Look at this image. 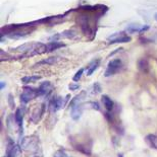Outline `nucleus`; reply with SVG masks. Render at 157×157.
<instances>
[{"label": "nucleus", "mask_w": 157, "mask_h": 157, "mask_svg": "<svg viewBox=\"0 0 157 157\" xmlns=\"http://www.w3.org/2000/svg\"><path fill=\"white\" fill-rule=\"evenodd\" d=\"M68 97H70V95H67L65 99L64 97H59V96L54 97V99L50 101V103H49V110H50V112L55 113V112H57L58 110L63 109V107L66 106Z\"/></svg>", "instance_id": "nucleus-1"}, {"label": "nucleus", "mask_w": 157, "mask_h": 157, "mask_svg": "<svg viewBox=\"0 0 157 157\" xmlns=\"http://www.w3.org/2000/svg\"><path fill=\"white\" fill-rule=\"evenodd\" d=\"M21 147L26 151H35L38 148V139L37 137L31 136V137H26L22 140V145Z\"/></svg>", "instance_id": "nucleus-2"}, {"label": "nucleus", "mask_w": 157, "mask_h": 157, "mask_svg": "<svg viewBox=\"0 0 157 157\" xmlns=\"http://www.w3.org/2000/svg\"><path fill=\"white\" fill-rule=\"evenodd\" d=\"M37 96H39L38 88L35 89V88L31 87H25L21 94V101L22 103H28L29 101L36 99Z\"/></svg>", "instance_id": "nucleus-3"}, {"label": "nucleus", "mask_w": 157, "mask_h": 157, "mask_svg": "<svg viewBox=\"0 0 157 157\" xmlns=\"http://www.w3.org/2000/svg\"><path fill=\"white\" fill-rule=\"evenodd\" d=\"M122 68V60L120 59H113L108 63L107 69L105 71V77H109L111 75L117 73Z\"/></svg>", "instance_id": "nucleus-4"}, {"label": "nucleus", "mask_w": 157, "mask_h": 157, "mask_svg": "<svg viewBox=\"0 0 157 157\" xmlns=\"http://www.w3.org/2000/svg\"><path fill=\"white\" fill-rule=\"evenodd\" d=\"M131 37L127 36L123 32H115V34L109 36L107 38V41L109 42V44H117V43H127V42H131Z\"/></svg>", "instance_id": "nucleus-5"}, {"label": "nucleus", "mask_w": 157, "mask_h": 157, "mask_svg": "<svg viewBox=\"0 0 157 157\" xmlns=\"http://www.w3.org/2000/svg\"><path fill=\"white\" fill-rule=\"evenodd\" d=\"M44 110H45V104H44V103L39 104V106H37L36 107H34V110H32L30 120H31L34 124H37V123L39 122V121L41 120L42 114H44Z\"/></svg>", "instance_id": "nucleus-6"}, {"label": "nucleus", "mask_w": 157, "mask_h": 157, "mask_svg": "<svg viewBox=\"0 0 157 157\" xmlns=\"http://www.w3.org/2000/svg\"><path fill=\"white\" fill-rule=\"evenodd\" d=\"M76 37V32L74 31H70V29H66L62 32H59L57 35H54L52 36L50 38L51 41H57V40H60V39H74Z\"/></svg>", "instance_id": "nucleus-7"}, {"label": "nucleus", "mask_w": 157, "mask_h": 157, "mask_svg": "<svg viewBox=\"0 0 157 157\" xmlns=\"http://www.w3.org/2000/svg\"><path fill=\"white\" fill-rule=\"evenodd\" d=\"M51 90H52V84L49 82V81H45V82L42 83L38 88L39 96L48 95V94L51 92Z\"/></svg>", "instance_id": "nucleus-8"}, {"label": "nucleus", "mask_w": 157, "mask_h": 157, "mask_svg": "<svg viewBox=\"0 0 157 157\" xmlns=\"http://www.w3.org/2000/svg\"><path fill=\"white\" fill-rule=\"evenodd\" d=\"M83 104H77V106L71 107V110H70V117L73 118L74 121H78L80 120V118L83 114Z\"/></svg>", "instance_id": "nucleus-9"}, {"label": "nucleus", "mask_w": 157, "mask_h": 157, "mask_svg": "<svg viewBox=\"0 0 157 157\" xmlns=\"http://www.w3.org/2000/svg\"><path fill=\"white\" fill-rule=\"evenodd\" d=\"M62 47H65V44L60 43V42H58V41L49 42L48 44L45 45V53H49V52L57 50V49L62 48Z\"/></svg>", "instance_id": "nucleus-10"}, {"label": "nucleus", "mask_w": 157, "mask_h": 157, "mask_svg": "<svg viewBox=\"0 0 157 157\" xmlns=\"http://www.w3.org/2000/svg\"><path fill=\"white\" fill-rule=\"evenodd\" d=\"M101 100H102L103 106L106 109V110H108V112H111V110H113L114 103H113V101L111 100L110 97H108L107 95H102V97H101Z\"/></svg>", "instance_id": "nucleus-11"}, {"label": "nucleus", "mask_w": 157, "mask_h": 157, "mask_svg": "<svg viewBox=\"0 0 157 157\" xmlns=\"http://www.w3.org/2000/svg\"><path fill=\"white\" fill-rule=\"evenodd\" d=\"M24 114H25V110H22V109H18L14 114L15 120L19 125V127H21V130H22V119H24Z\"/></svg>", "instance_id": "nucleus-12"}, {"label": "nucleus", "mask_w": 157, "mask_h": 157, "mask_svg": "<svg viewBox=\"0 0 157 157\" xmlns=\"http://www.w3.org/2000/svg\"><path fill=\"white\" fill-rule=\"evenodd\" d=\"M41 79V76L39 75H33V76H25L22 78V82L24 84H29V83H33V82H36V81L40 80Z\"/></svg>", "instance_id": "nucleus-13"}, {"label": "nucleus", "mask_w": 157, "mask_h": 157, "mask_svg": "<svg viewBox=\"0 0 157 157\" xmlns=\"http://www.w3.org/2000/svg\"><path fill=\"white\" fill-rule=\"evenodd\" d=\"M85 95H86V91H82V92L77 95L74 99H73V100L70 101V107H74V106H77V104H80L81 101L85 99Z\"/></svg>", "instance_id": "nucleus-14"}, {"label": "nucleus", "mask_w": 157, "mask_h": 157, "mask_svg": "<svg viewBox=\"0 0 157 157\" xmlns=\"http://www.w3.org/2000/svg\"><path fill=\"white\" fill-rule=\"evenodd\" d=\"M143 28V25L140 24H131L127 28L126 31L130 34H135V32H141V29Z\"/></svg>", "instance_id": "nucleus-15"}, {"label": "nucleus", "mask_w": 157, "mask_h": 157, "mask_svg": "<svg viewBox=\"0 0 157 157\" xmlns=\"http://www.w3.org/2000/svg\"><path fill=\"white\" fill-rule=\"evenodd\" d=\"M138 67L142 72H147L148 71V68H149L148 60H147V59H141V60H139Z\"/></svg>", "instance_id": "nucleus-16"}, {"label": "nucleus", "mask_w": 157, "mask_h": 157, "mask_svg": "<svg viewBox=\"0 0 157 157\" xmlns=\"http://www.w3.org/2000/svg\"><path fill=\"white\" fill-rule=\"evenodd\" d=\"M147 142H149L150 146L152 147V148L154 149H157V136L156 135H148L147 136Z\"/></svg>", "instance_id": "nucleus-17"}, {"label": "nucleus", "mask_w": 157, "mask_h": 157, "mask_svg": "<svg viewBox=\"0 0 157 157\" xmlns=\"http://www.w3.org/2000/svg\"><path fill=\"white\" fill-rule=\"evenodd\" d=\"M58 57H50V58H46L44 60L40 61L37 65H42V64H47V65H53L58 61Z\"/></svg>", "instance_id": "nucleus-18"}, {"label": "nucleus", "mask_w": 157, "mask_h": 157, "mask_svg": "<svg viewBox=\"0 0 157 157\" xmlns=\"http://www.w3.org/2000/svg\"><path fill=\"white\" fill-rule=\"evenodd\" d=\"M99 63H100V61L96 60V61H94L93 63L90 65L89 68H88V70H87V75H88V76H91V75L93 74V72L97 69L98 66H99Z\"/></svg>", "instance_id": "nucleus-19"}, {"label": "nucleus", "mask_w": 157, "mask_h": 157, "mask_svg": "<svg viewBox=\"0 0 157 157\" xmlns=\"http://www.w3.org/2000/svg\"><path fill=\"white\" fill-rule=\"evenodd\" d=\"M84 73V69L83 68H81L80 70H78L76 74H74V78H73V80L74 81H78L81 79V77H82V74Z\"/></svg>", "instance_id": "nucleus-20"}, {"label": "nucleus", "mask_w": 157, "mask_h": 157, "mask_svg": "<svg viewBox=\"0 0 157 157\" xmlns=\"http://www.w3.org/2000/svg\"><path fill=\"white\" fill-rule=\"evenodd\" d=\"M54 157H70V156H68L63 150H57V151L54 153Z\"/></svg>", "instance_id": "nucleus-21"}, {"label": "nucleus", "mask_w": 157, "mask_h": 157, "mask_svg": "<svg viewBox=\"0 0 157 157\" xmlns=\"http://www.w3.org/2000/svg\"><path fill=\"white\" fill-rule=\"evenodd\" d=\"M8 104L10 109H14L15 107V103H14V99L12 96V94H9L8 95Z\"/></svg>", "instance_id": "nucleus-22"}, {"label": "nucleus", "mask_w": 157, "mask_h": 157, "mask_svg": "<svg viewBox=\"0 0 157 157\" xmlns=\"http://www.w3.org/2000/svg\"><path fill=\"white\" fill-rule=\"evenodd\" d=\"M93 89H94V91H93L94 93H99L100 91H101V86H100V84L96 82V83H95L94 85H93Z\"/></svg>", "instance_id": "nucleus-23"}, {"label": "nucleus", "mask_w": 157, "mask_h": 157, "mask_svg": "<svg viewBox=\"0 0 157 157\" xmlns=\"http://www.w3.org/2000/svg\"><path fill=\"white\" fill-rule=\"evenodd\" d=\"M68 88H70V90H77V89L80 88V85H78V84L70 83V85H68Z\"/></svg>", "instance_id": "nucleus-24"}, {"label": "nucleus", "mask_w": 157, "mask_h": 157, "mask_svg": "<svg viewBox=\"0 0 157 157\" xmlns=\"http://www.w3.org/2000/svg\"><path fill=\"white\" fill-rule=\"evenodd\" d=\"M90 104L92 106V107H93L94 110H100L99 103H91Z\"/></svg>", "instance_id": "nucleus-25"}, {"label": "nucleus", "mask_w": 157, "mask_h": 157, "mask_svg": "<svg viewBox=\"0 0 157 157\" xmlns=\"http://www.w3.org/2000/svg\"><path fill=\"white\" fill-rule=\"evenodd\" d=\"M4 81H1V86H0V88H1V89H3V88H4Z\"/></svg>", "instance_id": "nucleus-26"}, {"label": "nucleus", "mask_w": 157, "mask_h": 157, "mask_svg": "<svg viewBox=\"0 0 157 157\" xmlns=\"http://www.w3.org/2000/svg\"><path fill=\"white\" fill-rule=\"evenodd\" d=\"M117 157H123V154H119V156H117Z\"/></svg>", "instance_id": "nucleus-27"}, {"label": "nucleus", "mask_w": 157, "mask_h": 157, "mask_svg": "<svg viewBox=\"0 0 157 157\" xmlns=\"http://www.w3.org/2000/svg\"><path fill=\"white\" fill-rule=\"evenodd\" d=\"M154 16H155V19H156V21H157V13H156V14H155Z\"/></svg>", "instance_id": "nucleus-28"}, {"label": "nucleus", "mask_w": 157, "mask_h": 157, "mask_svg": "<svg viewBox=\"0 0 157 157\" xmlns=\"http://www.w3.org/2000/svg\"><path fill=\"white\" fill-rule=\"evenodd\" d=\"M5 157H6V156H5Z\"/></svg>", "instance_id": "nucleus-29"}]
</instances>
